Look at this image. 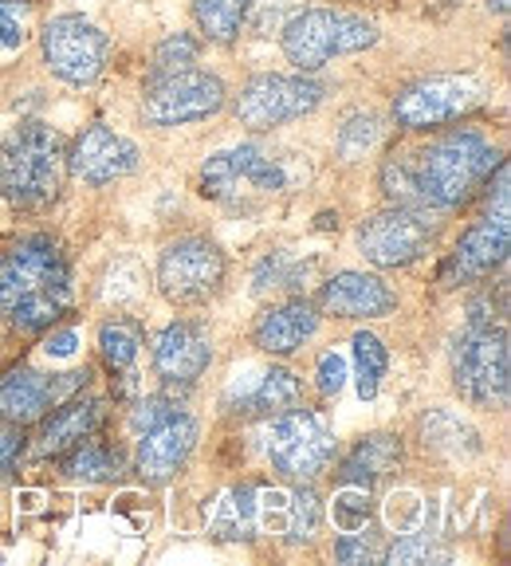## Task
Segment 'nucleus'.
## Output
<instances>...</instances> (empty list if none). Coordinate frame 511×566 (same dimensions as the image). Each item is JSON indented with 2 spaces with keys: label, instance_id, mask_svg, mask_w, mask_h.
Returning a JSON list of instances; mask_svg holds the SVG:
<instances>
[{
  "label": "nucleus",
  "instance_id": "f8f14e48",
  "mask_svg": "<svg viewBox=\"0 0 511 566\" xmlns=\"http://www.w3.org/2000/svg\"><path fill=\"white\" fill-rule=\"evenodd\" d=\"M480 103H484V91L472 75H429L409 83L394 98V123L406 130H432L472 115Z\"/></svg>",
  "mask_w": 511,
  "mask_h": 566
},
{
  "label": "nucleus",
  "instance_id": "c756f323",
  "mask_svg": "<svg viewBox=\"0 0 511 566\" xmlns=\"http://www.w3.org/2000/svg\"><path fill=\"white\" fill-rule=\"evenodd\" d=\"M382 189L394 205H409V209H429L417 189V177H414V158L409 154H394V158L382 166Z\"/></svg>",
  "mask_w": 511,
  "mask_h": 566
},
{
  "label": "nucleus",
  "instance_id": "393cba45",
  "mask_svg": "<svg viewBox=\"0 0 511 566\" xmlns=\"http://www.w3.org/2000/svg\"><path fill=\"white\" fill-rule=\"evenodd\" d=\"M248 9H252V0H194V20L205 40H212V44H232V40H240V32H244Z\"/></svg>",
  "mask_w": 511,
  "mask_h": 566
},
{
  "label": "nucleus",
  "instance_id": "423d86ee",
  "mask_svg": "<svg viewBox=\"0 0 511 566\" xmlns=\"http://www.w3.org/2000/svg\"><path fill=\"white\" fill-rule=\"evenodd\" d=\"M452 386H457V394L468 406H480V409L508 406L511 350H508L503 323H484V327L468 323V331L452 346Z\"/></svg>",
  "mask_w": 511,
  "mask_h": 566
},
{
  "label": "nucleus",
  "instance_id": "4c0bfd02",
  "mask_svg": "<svg viewBox=\"0 0 511 566\" xmlns=\"http://www.w3.org/2000/svg\"><path fill=\"white\" fill-rule=\"evenodd\" d=\"M177 401H169V398H142L138 406H134V413H131V424L138 429V433H146V429H154L158 421H166L169 413H177Z\"/></svg>",
  "mask_w": 511,
  "mask_h": 566
},
{
  "label": "nucleus",
  "instance_id": "72a5a7b5",
  "mask_svg": "<svg viewBox=\"0 0 511 566\" xmlns=\"http://www.w3.org/2000/svg\"><path fill=\"white\" fill-rule=\"evenodd\" d=\"M382 558H389V563H445L449 551L437 547L429 535H406V539H397L389 551H382Z\"/></svg>",
  "mask_w": 511,
  "mask_h": 566
},
{
  "label": "nucleus",
  "instance_id": "6ab92c4d",
  "mask_svg": "<svg viewBox=\"0 0 511 566\" xmlns=\"http://www.w3.org/2000/svg\"><path fill=\"white\" fill-rule=\"evenodd\" d=\"M106 421V406L98 398H67L60 406H52L44 417H40V441H35V452L40 457H60L71 444L87 441L103 429Z\"/></svg>",
  "mask_w": 511,
  "mask_h": 566
},
{
  "label": "nucleus",
  "instance_id": "a878e982",
  "mask_svg": "<svg viewBox=\"0 0 511 566\" xmlns=\"http://www.w3.org/2000/svg\"><path fill=\"white\" fill-rule=\"evenodd\" d=\"M323 260L311 256V260H295L288 252H268L252 272V292L255 295H268V292H283V287H303V280L319 272Z\"/></svg>",
  "mask_w": 511,
  "mask_h": 566
},
{
  "label": "nucleus",
  "instance_id": "9b49d317",
  "mask_svg": "<svg viewBox=\"0 0 511 566\" xmlns=\"http://www.w3.org/2000/svg\"><path fill=\"white\" fill-rule=\"evenodd\" d=\"M225 106V83L201 67L150 75L142 95V118L150 126H186L212 118Z\"/></svg>",
  "mask_w": 511,
  "mask_h": 566
},
{
  "label": "nucleus",
  "instance_id": "2eb2a0df",
  "mask_svg": "<svg viewBox=\"0 0 511 566\" xmlns=\"http://www.w3.org/2000/svg\"><path fill=\"white\" fill-rule=\"evenodd\" d=\"M138 166H142L138 146L103 123L87 126L67 154V169L75 177H83L87 186H111L118 177H131Z\"/></svg>",
  "mask_w": 511,
  "mask_h": 566
},
{
  "label": "nucleus",
  "instance_id": "f3484780",
  "mask_svg": "<svg viewBox=\"0 0 511 566\" xmlns=\"http://www.w3.org/2000/svg\"><path fill=\"white\" fill-rule=\"evenodd\" d=\"M197 449V421L177 409L166 421H158L154 429H146L138 441V476L146 484H169L181 472V464L189 460V452Z\"/></svg>",
  "mask_w": 511,
  "mask_h": 566
},
{
  "label": "nucleus",
  "instance_id": "cd10ccee",
  "mask_svg": "<svg viewBox=\"0 0 511 566\" xmlns=\"http://www.w3.org/2000/svg\"><path fill=\"white\" fill-rule=\"evenodd\" d=\"M386 366H389V354L386 343L371 331H358L354 335V381H358V398L362 401H374L378 398V386L386 378Z\"/></svg>",
  "mask_w": 511,
  "mask_h": 566
},
{
  "label": "nucleus",
  "instance_id": "79ce46f5",
  "mask_svg": "<svg viewBox=\"0 0 511 566\" xmlns=\"http://www.w3.org/2000/svg\"><path fill=\"white\" fill-rule=\"evenodd\" d=\"M488 9H496V12H508V0H488Z\"/></svg>",
  "mask_w": 511,
  "mask_h": 566
},
{
  "label": "nucleus",
  "instance_id": "473e14b6",
  "mask_svg": "<svg viewBox=\"0 0 511 566\" xmlns=\"http://www.w3.org/2000/svg\"><path fill=\"white\" fill-rule=\"evenodd\" d=\"M197 52H201V44H197L189 32H177L169 35V40H161L158 52H154V67L150 75H169V71H186L197 63Z\"/></svg>",
  "mask_w": 511,
  "mask_h": 566
},
{
  "label": "nucleus",
  "instance_id": "1a4fd4ad",
  "mask_svg": "<svg viewBox=\"0 0 511 566\" xmlns=\"http://www.w3.org/2000/svg\"><path fill=\"white\" fill-rule=\"evenodd\" d=\"M225 252L209 237H181L161 248L158 256V287L177 307H201L225 283Z\"/></svg>",
  "mask_w": 511,
  "mask_h": 566
},
{
  "label": "nucleus",
  "instance_id": "ea45409f",
  "mask_svg": "<svg viewBox=\"0 0 511 566\" xmlns=\"http://www.w3.org/2000/svg\"><path fill=\"white\" fill-rule=\"evenodd\" d=\"M20 452H24V433H20L17 424H12V429H0V480L12 476Z\"/></svg>",
  "mask_w": 511,
  "mask_h": 566
},
{
  "label": "nucleus",
  "instance_id": "e433bc0d",
  "mask_svg": "<svg viewBox=\"0 0 511 566\" xmlns=\"http://www.w3.org/2000/svg\"><path fill=\"white\" fill-rule=\"evenodd\" d=\"M335 558L338 563H378L382 547L371 535H362V531H346L343 539L335 543Z\"/></svg>",
  "mask_w": 511,
  "mask_h": 566
},
{
  "label": "nucleus",
  "instance_id": "5701e85b",
  "mask_svg": "<svg viewBox=\"0 0 511 566\" xmlns=\"http://www.w3.org/2000/svg\"><path fill=\"white\" fill-rule=\"evenodd\" d=\"M60 457H63V476L83 480V484H106V480H118L123 476V464H126V457L115 449V444L95 441V437L71 444V449L60 452Z\"/></svg>",
  "mask_w": 511,
  "mask_h": 566
},
{
  "label": "nucleus",
  "instance_id": "ddd939ff",
  "mask_svg": "<svg viewBox=\"0 0 511 566\" xmlns=\"http://www.w3.org/2000/svg\"><path fill=\"white\" fill-rule=\"evenodd\" d=\"M40 48H44V63L52 67L55 80L71 83V87L95 83L106 67V55H111L106 32L83 17L48 20L44 32H40Z\"/></svg>",
  "mask_w": 511,
  "mask_h": 566
},
{
  "label": "nucleus",
  "instance_id": "4468645a",
  "mask_svg": "<svg viewBox=\"0 0 511 566\" xmlns=\"http://www.w3.org/2000/svg\"><path fill=\"white\" fill-rule=\"evenodd\" d=\"M508 248H511V212H484L477 224H468L457 252L445 264L441 280L449 287L484 280V275H492L508 260Z\"/></svg>",
  "mask_w": 511,
  "mask_h": 566
},
{
  "label": "nucleus",
  "instance_id": "7c9ffc66",
  "mask_svg": "<svg viewBox=\"0 0 511 566\" xmlns=\"http://www.w3.org/2000/svg\"><path fill=\"white\" fill-rule=\"evenodd\" d=\"M255 488H237L229 492V504H225L221 520H217V535L221 539H252V515H255Z\"/></svg>",
  "mask_w": 511,
  "mask_h": 566
},
{
  "label": "nucleus",
  "instance_id": "9d476101",
  "mask_svg": "<svg viewBox=\"0 0 511 566\" xmlns=\"http://www.w3.org/2000/svg\"><path fill=\"white\" fill-rule=\"evenodd\" d=\"M326 87L307 75H252V80L240 87L237 103H232V115L248 130H272V126L295 123V118L311 115L323 103Z\"/></svg>",
  "mask_w": 511,
  "mask_h": 566
},
{
  "label": "nucleus",
  "instance_id": "a19ab883",
  "mask_svg": "<svg viewBox=\"0 0 511 566\" xmlns=\"http://www.w3.org/2000/svg\"><path fill=\"white\" fill-rule=\"evenodd\" d=\"M75 346H80V335H75V331H60V335H48L44 350L52 354V358H71Z\"/></svg>",
  "mask_w": 511,
  "mask_h": 566
},
{
  "label": "nucleus",
  "instance_id": "aec40b11",
  "mask_svg": "<svg viewBox=\"0 0 511 566\" xmlns=\"http://www.w3.org/2000/svg\"><path fill=\"white\" fill-rule=\"evenodd\" d=\"M319 331V311L311 300H288L280 307H268L255 318L252 338L264 354H295Z\"/></svg>",
  "mask_w": 511,
  "mask_h": 566
},
{
  "label": "nucleus",
  "instance_id": "39448f33",
  "mask_svg": "<svg viewBox=\"0 0 511 566\" xmlns=\"http://www.w3.org/2000/svg\"><path fill=\"white\" fill-rule=\"evenodd\" d=\"M288 186V166L255 142L212 154L201 169V193L217 205H229V209H252V205L283 193Z\"/></svg>",
  "mask_w": 511,
  "mask_h": 566
},
{
  "label": "nucleus",
  "instance_id": "4be33fe9",
  "mask_svg": "<svg viewBox=\"0 0 511 566\" xmlns=\"http://www.w3.org/2000/svg\"><path fill=\"white\" fill-rule=\"evenodd\" d=\"M397 469H401V441L389 433H371V437H362L351 449V457L343 460L338 480H343L346 488L374 492V488L394 476Z\"/></svg>",
  "mask_w": 511,
  "mask_h": 566
},
{
  "label": "nucleus",
  "instance_id": "dca6fc26",
  "mask_svg": "<svg viewBox=\"0 0 511 566\" xmlns=\"http://www.w3.org/2000/svg\"><path fill=\"white\" fill-rule=\"evenodd\" d=\"M212 363L209 327L197 318H177L154 343V374L166 386H194Z\"/></svg>",
  "mask_w": 511,
  "mask_h": 566
},
{
  "label": "nucleus",
  "instance_id": "c9c22d12",
  "mask_svg": "<svg viewBox=\"0 0 511 566\" xmlns=\"http://www.w3.org/2000/svg\"><path fill=\"white\" fill-rule=\"evenodd\" d=\"M335 523L343 531H366V523H371V500H366V492H351L346 488L343 495L335 500Z\"/></svg>",
  "mask_w": 511,
  "mask_h": 566
},
{
  "label": "nucleus",
  "instance_id": "f704fd0d",
  "mask_svg": "<svg viewBox=\"0 0 511 566\" xmlns=\"http://www.w3.org/2000/svg\"><path fill=\"white\" fill-rule=\"evenodd\" d=\"M32 0H0V52H17L24 44V20Z\"/></svg>",
  "mask_w": 511,
  "mask_h": 566
},
{
  "label": "nucleus",
  "instance_id": "412c9836",
  "mask_svg": "<svg viewBox=\"0 0 511 566\" xmlns=\"http://www.w3.org/2000/svg\"><path fill=\"white\" fill-rule=\"evenodd\" d=\"M55 406L52 378L28 370V366H12L4 378H0V421L4 424H35L48 409Z\"/></svg>",
  "mask_w": 511,
  "mask_h": 566
},
{
  "label": "nucleus",
  "instance_id": "f257e3e1",
  "mask_svg": "<svg viewBox=\"0 0 511 566\" xmlns=\"http://www.w3.org/2000/svg\"><path fill=\"white\" fill-rule=\"evenodd\" d=\"M71 307V268L52 237H24L0 256V315L20 335H40Z\"/></svg>",
  "mask_w": 511,
  "mask_h": 566
},
{
  "label": "nucleus",
  "instance_id": "b1692460",
  "mask_svg": "<svg viewBox=\"0 0 511 566\" xmlns=\"http://www.w3.org/2000/svg\"><path fill=\"white\" fill-rule=\"evenodd\" d=\"M303 398V386L300 378L288 370V366H272L268 374H260L255 389L248 398H240L237 413H255V417H280L288 409H295Z\"/></svg>",
  "mask_w": 511,
  "mask_h": 566
},
{
  "label": "nucleus",
  "instance_id": "7ed1b4c3",
  "mask_svg": "<svg viewBox=\"0 0 511 566\" xmlns=\"http://www.w3.org/2000/svg\"><path fill=\"white\" fill-rule=\"evenodd\" d=\"M67 177L63 138L44 123H20L0 138V197L17 209H48Z\"/></svg>",
  "mask_w": 511,
  "mask_h": 566
},
{
  "label": "nucleus",
  "instance_id": "58836bf2",
  "mask_svg": "<svg viewBox=\"0 0 511 566\" xmlns=\"http://www.w3.org/2000/svg\"><path fill=\"white\" fill-rule=\"evenodd\" d=\"M315 378H319V394H323V398H338V394H343V386H346V363L338 358L335 350L323 354V358H319Z\"/></svg>",
  "mask_w": 511,
  "mask_h": 566
},
{
  "label": "nucleus",
  "instance_id": "f03ea898",
  "mask_svg": "<svg viewBox=\"0 0 511 566\" xmlns=\"http://www.w3.org/2000/svg\"><path fill=\"white\" fill-rule=\"evenodd\" d=\"M414 177L429 209H460L480 193L500 154L477 130H449L432 138L425 150L409 154Z\"/></svg>",
  "mask_w": 511,
  "mask_h": 566
},
{
  "label": "nucleus",
  "instance_id": "bb28decb",
  "mask_svg": "<svg viewBox=\"0 0 511 566\" xmlns=\"http://www.w3.org/2000/svg\"><path fill=\"white\" fill-rule=\"evenodd\" d=\"M142 346H146V331H142L138 318H111L98 327V350H103V363L115 374L131 370Z\"/></svg>",
  "mask_w": 511,
  "mask_h": 566
},
{
  "label": "nucleus",
  "instance_id": "0eeeda50",
  "mask_svg": "<svg viewBox=\"0 0 511 566\" xmlns=\"http://www.w3.org/2000/svg\"><path fill=\"white\" fill-rule=\"evenodd\" d=\"M437 237H441V221L432 217V209H409V205H389L358 224L362 256L378 268H406L429 256Z\"/></svg>",
  "mask_w": 511,
  "mask_h": 566
},
{
  "label": "nucleus",
  "instance_id": "c85d7f7f",
  "mask_svg": "<svg viewBox=\"0 0 511 566\" xmlns=\"http://www.w3.org/2000/svg\"><path fill=\"white\" fill-rule=\"evenodd\" d=\"M378 138H382L378 115H366V111H358V115H351L343 126H338V138H335L338 158H343V161L366 158V154H371L374 146H378Z\"/></svg>",
  "mask_w": 511,
  "mask_h": 566
},
{
  "label": "nucleus",
  "instance_id": "20e7f679",
  "mask_svg": "<svg viewBox=\"0 0 511 566\" xmlns=\"http://www.w3.org/2000/svg\"><path fill=\"white\" fill-rule=\"evenodd\" d=\"M283 55L295 71L311 75V71H323L338 55L366 52V48L378 44V28L374 20L358 17V12L343 9H311L295 12V17L283 24Z\"/></svg>",
  "mask_w": 511,
  "mask_h": 566
},
{
  "label": "nucleus",
  "instance_id": "2f4dec72",
  "mask_svg": "<svg viewBox=\"0 0 511 566\" xmlns=\"http://www.w3.org/2000/svg\"><path fill=\"white\" fill-rule=\"evenodd\" d=\"M319 523H323V507H319V495L311 488H300L295 500H291L288 512V539L291 543H311L315 539Z\"/></svg>",
  "mask_w": 511,
  "mask_h": 566
},
{
  "label": "nucleus",
  "instance_id": "6e6552de",
  "mask_svg": "<svg viewBox=\"0 0 511 566\" xmlns=\"http://www.w3.org/2000/svg\"><path fill=\"white\" fill-rule=\"evenodd\" d=\"M268 460L280 476L295 480V484L323 476L335 460V433H331L326 417L311 413V409L280 413L268 429Z\"/></svg>",
  "mask_w": 511,
  "mask_h": 566
},
{
  "label": "nucleus",
  "instance_id": "a211bd4d",
  "mask_svg": "<svg viewBox=\"0 0 511 566\" xmlns=\"http://www.w3.org/2000/svg\"><path fill=\"white\" fill-rule=\"evenodd\" d=\"M319 307L335 318H382L397 307V295L378 275L338 272L319 287Z\"/></svg>",
  "mask_w": 511,
  "mask_h": 566
}]
</instances>
